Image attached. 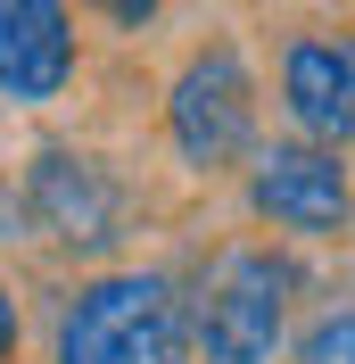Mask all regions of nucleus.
<instances>
[{"label":"nucleus","instance_id":"obj_5","mask_svg":"<svg viewBox=\"0 0 355 364\" xmlns=\"http://www.w3.org/2000/svg\"><path fill=\"white\" fill-rule=\"evenodd\" d=\"M248 215L273 224L281 240H339L355 224V174L347 149H314V141H265L248 158Z\"/></svg>","mask_w":355,"mask_h":364},{"label":"nucleus","instance_id":"obj_10","mask_svg":"<svg viewBox=\"0 0 355 364\" xmlns=\"http://www.w3.org/2000/svg\"><path fill=\"white\" fill-rule=\"evenodd\" d=\"M17 340H25V315H17V290L0 282V364H17Z\"/></svg>","mask_w":355,"mask_h":364},{"label":"nucleus","instance_id":"obj_1","mask_svg":"<svg viewBox=\"0 0 355 364\" xmlns=\"http://www.w3.org/2000/svg\"><path fill=\"white\" fill-rule=\"evenodd\" d=\"M297 257L273 240H231L215 265L199 273V290L182 298L190 315V348L207 364H281L289 356V306H297Z\"/></svg>","mask_w":355,"mask_h":364},{"label":"nucleus","instance_id":"obj_9","mask_svg":"<svg viewBox=\"0 0 355 364\" xmlns=\"http://www.w3.org/2000/svg\"><path fill=\"white\" fill-rule=\"evenodd\" d=\"M91 9H99L108 25H124V33H141V25H157V9H165V0H91Z\"/></svg>","mask_w":355,"mask_h":364},{"label":"nucleus","instance_id":"obj_7","mask_svg":"<svg viewBox=\"0 0 355 364\" xmlns=\"http://www.w3.org/2000/svg\"><path fill=\"white\" fill-rule=\"evenodd\" d=\"M75 83V17L67 0H0V100L50 108Z\"/></svg>","mask_w":355,"mask_h":364},{"label":"nucleus","instance_id":"obj_8","mask_svg":"<svg viewBox=\"0 0 355 364\" xmlns=\"http://www.w3.org/2000/svg\"><path fill=\"white\" fill-rule=\"evenodd\" d=\"M281 364H355V306H331V315H314L297 340H289Z\"/></svg>","mask_w":355,"mask_h":364},{"label":"nucleus","instance_id":"obj_6","mask_svg":"<svg viewBox=\"0 0 355 364\" xmlns=\"http://www.w3.org/2000/svg\"><path fill=\"white\" fill-rule=\"evenodd\" d=\"M281 116L314 149L355 141V33H297L281 50Z\"/></svg>","mask_w":355,"mask_h":364},{"label":"nucleus","instance_id":"obj_4","mask_svg":"<svg viewBox=\"0 0 355 364\" xmlns=\"http://www.w3.org/2000/svg\"><path fill=\"white\" fill-rule=\"evenodd\" d=\"M17 207H25V224L42 232V240H58V249H75V257H108L116 240H124L133 191H124V174H116L108 158H91L75 141H50V149H33V166H25Z\"/></svg>","mask_w":355,"mask_h":364},{"label":"nucleus","instance_id":"obj_2","mask_svg":"<svg viewBox=\"0 0 355 364\" xmlns=\"http://www.w3.org/2000/svg\"><path fill=\"white\" fill-rule=\"evenodd\" d=\"M58 364H190V315L174 273L108 265L58 306Z\"/></svg>","mask_w":355,"mask_h":364},{"label":"nucleus","instance_id":"obj_3","mask_svg":"<svg viewBox=\"0 0 355 364\" xmlns=\"http://www.w3.org/2000/svg\"><path fill=\"white\" fill-rule=\"evenodd\" d=\"M256 75H248V50L231 33L199 42L190 58L174 67L165 83V141H174V158L190 174H231V166L256 158Z\"/></svg>","mask_w":355,"mask_h":364}]
</instances>
